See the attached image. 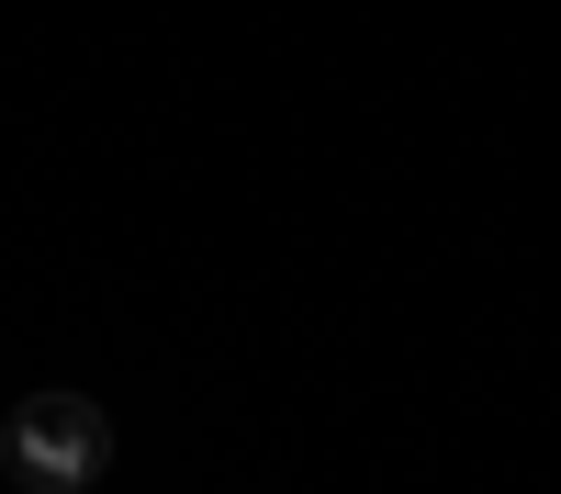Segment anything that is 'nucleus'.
Listing matches in <instances>:
<instances>
[{
	"label": "nucleus",
	"instance_id": "obj_1",
	"mask_svg": "<svg viewBox=\"0 0 561 494\" xmlns=\"http://www.w3.org/2000/svg\"><path fill=\"white\" fill-rule=\"evenodd\" d=\"M0 472L23 494H90L113 472V416L90 393H23L12 427H0Z\"/></svg>",
	"mask_w": 561,
	"mask_h": 494
}]
</instances>
